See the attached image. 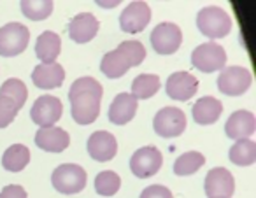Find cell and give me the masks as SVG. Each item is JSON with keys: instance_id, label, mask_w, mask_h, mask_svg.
Instances as JSON below:
<instances>
[{"instance_id": "6da1fadb", "label": "cell", "mask_w": 256, "mask_h": 198, "mask_svg": "<svg viewBox=\"0 0 256 198\" xmlns=\"http://www.w3.org/2000/svg\"><path fill=\"white\" fill-rule=\"evenodd\" d=\"M104 88L95 78H79L72 82L68 100H70L72 118L78 124H92L100 114V100Z\"/></svg>"}, {"instance_id": "7a4b0ae2", "label": "cell", "mask_w": 256, "mask_h": 198, "mask_svg": "<svg viewBox=\"0 0 256 198\" xmlns=\"http://www.w3.org/2000/svg\"><path fill=\"white\" fill-rule=\"evenodd\" d=\"M146 58V48L139 40H124L114 51H109L102 58L100 70L106 78L118 79L126 74L128 68L140 65Z\"/></svg>"}, {"instance_id": "3957f363", "label": "cell", "mask_w": 256, "mask_h": 198, "mask_svg": "<svg viewBox=\"0 0 256 198\" xmlns=\"http://www.w3.org/2000/svg\"><path fill=\"white\" fill-rule=\"evenodd\" d=\"M196 26L200 34L209 39H223L232 32V18L224 9L218 6H207L196 14Z\"/></svg>"}, {"instance_id": "277c9868", "label": "cell", "mask_w": 256, "mask_h": 198, "mask_svg": "<svg viewBox=\"0 0 256 198\" xmlns=\"http://www.w3.org/2000/svg\"><path fill=\"white\" fill-rule=\"evenodd\" d=\"M86 180H88L86 170L76 163H64V165L56 166L53 176H51V182H53L54 190L64 194L81 193L86 186Z\"/></svg>"}, {"instance_id": "5b68a950", "label": "cell", "mask_w": 256, "mask_h": 198, "mask_svg": "<svg viewBox=\"0 0 256 198\" xmlns=\"http://www.w3.org/2000/svg\"><path fill=\"white\" fill-rule=\"evenodd\" d=\"M192 64L196 70L204 72V74H210V72L223 70L226 65V51L223 46L218 42H206L200 44L193 50L192 53Z\"/></svg>"}, {"instance_id": "8992f818", "label": "cell", "mask_w": 256, "mask_h": 198, "mask_svg": "<svg viewBox=\"0 0 256 198\" xmlns=\"http://www.w3.org/2000/svg\"><path fill=\"white\" fill-rule=\"evenodd\" d=\"M30 42V32L22 23H8L0 28V56L12 58L22 54Z\"/></svg>"}, {"instance_id": "52a82bcc", "label": "cell", "mask_w": 256, "mask_h": 198, "mask_svg": "<svg viewBox=\"0 0 256 198\" xmlns=\"http://www.w3.org/2000/svg\"><path fill=\"white\" fill-rule=\"evenodd\" d=\"M251 82L252 76L248 68L232 65V67H224L221 70L220 78H218V90L228 96H238L248 92Z\"/></svg>"}, {"instance_id": "ba28073f", "label": "cell", "mask_w": 256, "mask_h": 198, "mask_svg": "<svg viewBox=\"0 0 256 198\" xmlns=\"http://www.w3.org/2000/svg\"><path fill=\"white\" fill-rule=\"evenodd\" d=\"M186 114L178 107H164L156 112L153 120V128L160 137L172 138L182 135L186 130Z\"/></svg>"}, {"instance_id": "9c48e42d", "label": "cell", "mask_w": 256, "mask_h": 198, "mask_svg": "<svg viewBox=\"0 0 256 198\" xmlns=\"http://www.w3.org/2000/svg\"><path fill=\"white\" fill-rule=\"evenodd\" d=\"M164 165V156L154 146H144L137 149L130 158V170L139 179L153 177Z\"/></svg>"}, {"instance_id": "30bf717a", "label": "cell", "mask_w": 256, "mask_h": 198, "mask_svg": "<svg viewBox=\"0 0 256 198\" xmlns=\"http://www.w3.org/2000/svg\"><path fill=\"white\" fill-rule=\"evenodd\" d=\"M182 42V32L176 23H160L151 32V46L158 54H174Z\"/></svg>"}, {"instance_id": "8fae6325", "label": "cell", "mask_w": 256, "mask_h": 198, "mask_svg": "<svg viewBox=\"0 0 256 198\" xmlns=\"http://www.w3.org/2000/svg\"><path fill=\"white\" fill-rule=\"evenodd\" d=\"M64 114V106L62 100L53 95H42L34 102L32 109H30V118L40 128L54 126L58 120Z\"/></svg>"}, {"instance_id": "7c38bea8", "label": "cell", "mask_w": 256, "mask_h": 198, "mask_svg": "<svg viewBox=\"0 0 256 198\" xmlns=\"http://www.w3.org/2000/svg\"><path fill=\"white\" fill-rule=\"evenodd\" d=\"M204 190L209 198H232V194L235 193V179L230 170L216 166L207 172Z\"/></svg>"}, {"instance_id": "4fadbf2b", "label": "cell", "mask_w": 256, "mask_h": 198, "mask_svg": "<svg viewBox=\"0 0 256 198\" xmlns=\"http://www.w3.org/2000/svg\"><path fill=\"white\" fill-rule=\"evenodd\" d=\"M151 9L146 2H132L120 16V26L126 34H139L150 25Z\"/></svg>"}, {"instance_id": "5bb4252c", "label": "cell", "mask_w": 256, "mask_h": 198, "mask_svg": "<svg viewBox=\"0 0 256 198\" xmlns=\"http://www.w3.org/2000/svg\"><path fill=\"white\" fill-rule=\"evenodd\" d=\"M167 95L176 102H186V100L193 98L198 90V81L193 74L190 72H176L167 79Z\"/></svg>"}, {"instance_id": "9a60e30c", "label": "cell", "mask_w": 256, "mask_h": 198, "mask_svg": "<svg viewBox=\"0 0 256 198\" xmlns=\"http://www.w3.org/2000/svg\"><path fill=\"white\" fill-rule=\"evenodd\" d=\"M86 149H88V154L92 156L96 162H109L116 156L118 152V142L116 137L109 132H93L88 138V144H86Z\"/></svg>"}, {"instance_id": "2e32d148", "label": "cell", "mask_w": 256, "mask_h": 198, "mask_svg": "<svg viewBox=\"0 0 256 198\" xmlns=\"http://www.w3.org/2000/svg\"><path fill=\"white\" fill-rule=\"evenodd\" d=\"M100 23L92 12H79L68 23V36L74 42L84 44L90 42L92 39H95V36L98 34Z\"/></svg>"}, {"instance_id": "e0dca14e", "label": "cell", "mask_w": 256, "mask_h": 198, "mask_svg": "<svg viewBox=\"0 0 256 198\" xmlns=\"http://www.w3.org/2000/svg\"><path fill=\"white\" fill-rule=\"evenodd\" d=\"M256 132V118L249 110H235L228 121L224 123V134L228 138L234 140H242L249 138Z\"/></svg>"}, {"instance_id": "ac0fdd59", "label": "cell", "mask_w": 256, "mask_h": 198, "mask_svg": "<svg viewBox=\"0 0 256 198\" xmlns=\"http://www.w3.org/2000/svg\"><path fill=\"white\" fill-rule=\"evenodd\" d=\"M32 81L39 90L60 88L65 81V70L60 64H39L32 72Z\"/></svg>"}, {"instance_id": "d6986e66", "label": "cell", "mask_w": 256, "mask_h": 198, "mask_svg": "<svg viewBox=\"0 0 256 198\" xmlns=\"http://www.w3.org/2000/svg\"><path fill=\"white\" fill-rule=\"evenodd\" d=\"M36 144L42 151L62 152L70 144V135L58 126H46L36 134Z\"/></svg>"}, {"instance_id": "ffe728a7", "label": "cell", "mask_w": 256, "mask_h": 198, "mask_svg": "<svg viewBox=\"0 0 256 198\" xmlns=\"http://www.w3.org/2000/svg\"><path fill=\"white\" fill-rule=\"evenodd\" d=\"M137 100L130 93H120L114 96L109 107V121L114 124H126L134 120L137 112Z\"/></svg>"}, {"instance_id": "44dd1931", "label": "cell", "mask_w": 256, "mask_h": 198, "mask_svg": "<svg viewBox=\"0 0 256 198\" xmlns=\"http://www.w3.org/2000/svg\"><path fill=\"white\" fill-rule=\"evenodd\" d=\"M223 112V104L214 96H202L198 102H195L192 109L193 120L198 124H212L220 120Z\"/></svg>"}, {"instance_id": "7402d4cb", "label": "cell", "mask_w": 256, "mask_h": 198, "mask_svg": "<svg viewBox=\"0 0 256 198\" xmlns=\"http://www.w3.org/2000/svg\"><path fill=\"white\" fill-rule=\"evenodd\" d=\"M62 51V39L56 32L46 30L37 37L36 54L42 64H53Z\"/></svg>"}, {"instance_id": "603a6c76", "label": "cell", "mask_w": 256, "mask_h": 198, "mask_svg": "<svg viewBox=\"0 0 256 198\" xmlns=\"http://www.w3.org/2000/svg\"><path fill=\"white\" fill-rule=\"evenodd\" d=\"M30 162V151L23 144H12L2 156V165L8 172H22Z\"/></svg>"}, {"instance_id": "cb8c5ba5", "label": "cell", "mask_w": 256, "mask_h": 198, "mask_svg": "<svg viewBox=\"0 0 256 198\" xmlns=\"http://www.w3.org/2000/svg\"><path fill=\"white\" fill-rule=\"evenodd\" d=\"M228 158L234 165L238 166H249L256 162V144L251 138H242L237 140L230 148Z\"/></svg>"}, {"instance_id": "d4e9b609", "label": "cell", "mask_w": 256, "mask_h": 198, "mask_svg": "<svg viewBox=\"0 0 256 198\" xmlns=\"http://www.w3.org/2000/svg\"><path fill=\"white\" fill-rule=\"evenodd\" d=\"M160 90V78L156 74H140L132 82V96L136 100H148Z\"/></svg>"}, {"instance_id": "484cf974", "label": "cell", "mask_w": 256, "mask_h": 198, "mask_svg": "<svg viewBox=\"0 0 256 198\" xmlns=\"http://www.w3.org/2000/svg\"><path fill=\"white\" fill-rule=\"evenodd\" d=\"M53 4L51 0H22L20 8L22 12L32 22H42V20L50 18L53 12Z\"/></svg>"}, {"instance_id": "4316f807", "label": "cell", "mask_w": 256, "mask_h": 198, "mask_svg": "<svg viewBox=\"0 0 256 198\" xmlns=\"http://www.w3.org/2000/svg\"><path fill=\"white\" fill-rule=\"evenodd\" d=\"M206 165V158L198 151H188L181 154L174 163V174L176 176H192L196 170H200Z\"/></svg>"}, {"instance_id": "83f0119b", "label": "cell", "mask_w": 256, "mask_h": 198, "mask_svg": "<svg viewBox=\"0 0 256 198\" xmlns=\"http://www.w3.org/2000/svg\"><path fill=\"white\" fill-rule=\"evenodd\" d=\"M0 95L11 98L12 102L18 106V109H22L26 102V96H28V90H26L25 82H23L22 79L11 78V79H8V81H4V84L0 88Z\"/></svg>"}, {"instance_id": "f1b7e54d", "label": "cell", "mask_w": 256, "mask_h": 198, "mask_svg": "<svg viewBox=\"0 0 256 198\" xmlns=\"http://www.w3.org/2000/svg\"><path fill=\"white\" fill-rule=\"evenodd\" d=\"M121 179L112 170H104L95 177V191L102 196H112L120 191Z\"/></svg>"}, {"instance_id": "f546056e", "label": "cell", "mask_w": 256, "mask_h": 198, "mask_svg": "<svg viewBox=\"0 0 256 198\" xmlns=\"http://www.w3.org/2000/svg\"><path fill=\"white\" fill-rule=\"evenodd\" d=\"M18 106L8 96L0 95V128H6L14 121L16 114H18Z\"/></svg>"}, {"instance_id": "4dcf8cb0", "label": "cell", "mask_w": 256, "mask_h": 198, "mask_svg": "<svg viewBox=\"0 0 256 198\" xmlns=\"http://www.w3.org/2000/svg\"><path fill=\"white\" fill-rule=\"evenodd\" d=\"M139 198H174L172 191L167 186H162V184H151L146 190L140 193Z\"/></svg>"}, {"instance_id": "1f68e13d", "label": "cell", "mask_w": 256, "mask_h": 198, "mask_svg": "<svg viewBox=\"0 0 256 198\" xmlns=\"http://www.w3.org/2000/svg\"><path fill=\"white\" fill-rule=\"evenodd\" d=\"M0 198H28V194L20 184H9L0 191Z\"/></svg>"}]
</instances>
